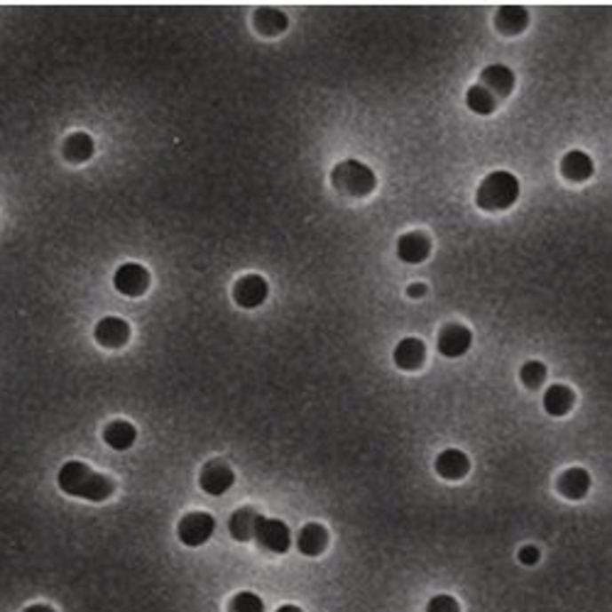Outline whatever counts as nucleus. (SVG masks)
Segmentation results:
<instances>
[{
	"label": "nucleus",
	"mask_w": 612,
	"mask_h": 612,
	"mask_svg": "<svg viewBox=\"0 0 612 612\" xmlns=\"http://www.w3.org/2000/svg\"><path fill=\"white\" fill-rule=\"evenodd\" d=\"M57 482L67 495L89 502L108 500L115 490V485L108 475L93 473L86 463L81 461L64 463L60 468V475H57Z\"/></svg>",
	"instance_id": "nucleus-1"
},
{
	"label": "nucleus",
	"mask_w": 612,
	"mask_h": 612,
	"mask_svg": "<svg viewBox=\"0 0 612 612\" xmlns=\"http://www.w3.org/2000/svg\"><path fill=\"white\" fill-rule=\"evenodd\" d=\"M520 199V181L510 171H492L478 187L475 203L482 211H505Z\"/></svg>",
	"instance_id": "nucleus-2"
},
{
	"label": "nucleus",
	"mask_w": 612,
	"mask_h": 612,
	"mask_svg": "<svg viewBox=\"0 0 612 612\" xmlns=\"http://www.w3.org/2000/svg\"><path fill=\"white\" fill-rule=\"evenodd\" d=\"M331 181L336 189L346 196H368L375 189V171L358 160H346L336 164L331 171Z\"/></svg>",
	"instance_id": "nucleus-3"
},
{
	"label": "nucleus",
	"mask_w": 612,
	"mask_h": 612,
	"mask_svg": "<svg viewBox=\"0 0 612 612\" xmlns=\"http://www.w3.org/2000/svg\"><path fill=\"white\" fill-rule=\"evenodd\" d=\"M213 532H216V520H213L209 513L187 514L179 522V529H177L179 542L184 544V546H191V549L203 546V544L211 539Z\"/></svg>",
	"instance_id": "nucleus-4"
},
{
	"label": "nucleus",
	"mask_w": 612,
	"mask_h": 612,
	"mask_svg": "<svg viewBox=\"0 0 612 612\" xmlns=\"http://www.w3.org/2000/svg\"><path fill=\"white\" fill-rule=\"evenodd\" d=\"M255 542L260 544L265 552L287 553L291 546V532L282 520L260 517V524L255 529Z\"/></svg>",
	"instance_id": "nucleus-5"
},
{
	"label": "nucleus",
	"mask_w": 612,
	"mask_h": 612,
	"mask_svg": "<svg viewBox=\"0 0 612 612\" xmlns=\"http://www.w3.org/2000/svg\"><path fill=\"white\" fill-rule=\"evenodd\" d=\"M267 294H270V287H267V282L260 274H245L233 287V299L242 309H258V306H262L265 299H267Z\"/></svg>",
	"instance_id": "nucleus-6"
},
{
	"label": "nucleus",
	"mask_w": 612,
	"mask_h": 612,
	"mask_svg": "<svg viewBox=\"0 0 612 612\" xmlns=\"http://www.w3.org/2000/svg\"><path fill=\"white\" fill-rule=\"evenodd\" d=\"M113 284L125 297H142L150 287V272L145 270L142 265H138V262H125L115 272Z\"/></svg>",
	"instance_id": "nucleus-7"
},
{
	"label": "nucleus",
	"mask_w": 612,
	"mask_h": 612,
	"mask_svg": "<svg viewBox=\"0 0 612 612\" xmlns=\"http://www.w3.org/2000/svg\"><path fill=\"white\" fill-rule=\"evenodd\" d=\"M233 482H235V475H233L231 465H226L223 461L206 463L199 475L201 490L206 492V495H213V497H219L223 492L231 490Z\"/></svg>",
	"instance_id": "nucleus-8"
},
{
	"label": "nucleus",
	"mask_w": 612,
	"mask_h": 612,
	"mask_svg": "<svg viewBox=\"0 0 612 612\" xmlns=\"http://www.w3.org/2000/svg\"><path fill=\"white\" fill-rule=\"evenodd\" d=\"M473 343L471 329H465L461 323H449L441 333H439V353L443 358H461L468 353Z\"/></svg>",
	"instance_id": "nucleus-9"
},
{
	"label": "nucleus",
	"mask_w": 612,
	"mask_h": 612,
	"mask_svg": "<svg viewBox=\"0 0 612 612\" xmlns=\"http://www.w3.org/2000/svg\"><path fill=\"white\" fill-rule=\"evenodd\" d=\"M93 336L103 348H123L131 341V323L125 319H118V316H106L99 322Z\"/></svg>",
	"instance_id": "nucleus-10"
},
{
	"label": "nucleus",
	"mask_w": 612,
	"mask_h": 612,
	"mask_svg": "<svg viewBox=\"0 0 612 612\" xmlns=\"http://www.w3.org/2000/svg\"><path fill=\"white\" fill-rule=\"evenodd\" d=\"M433 468H436V473L441 475L443 481H461L471 471V458L463 451H458V449H446L443 453H439Z\"/></svg>",
	"instance_id": "nucleus-11"
},
{
	"label": "nucleus",
	"mask_w": 612,
	"mask_h": 612,
	"mask_svg": "<svg viewBox=\"0 0 612 612\" xmlns=\"http://www.w3.org/2000/svg\"><path fill=\"white\" fill-rule=\"evenodd\" d=\"M432 252V241L424 235V233H404L400 241H397V255H400L401 262H409V265H419L429 258Z\"/></svg>",
	"instance_id": "nucleus-12"
},
{
	"label": "nucleus",
	"mask_w": 612,
	"mask_h": 612,
	"mask_svg": "<svg viewBox=\"0 0 612 612\" xmlns=\"http://www.w3.org/2000/svg\"><path fill=\"white\" fill-rule=\"evenodd\" d=\"M556 488L561 492L566 500H583L588 490H591V475L583 468H568L559 475Z\"/></svg>",
	"instance_id": "nucleus-13"
},
{
	"label": "nucleus",
	"mask_w": 612,
	"mask_h": 612,
	"mask_svg": "<svg viewBox=\"0 0 612 612\" xmlns=\"http://www.w3.org/2000/svg\"><path fill=\"white\" fill-rule=\"evenodd\" d=\"M481 86L490 91L492 96H507L514 89V74L510 67L505 64H490L488 69H482Z\"/></svg>",
	"instance_id": "nucleus-14"
},
{
	"label": "nucleus",
	"mask_w": 612,
	"mask_h": 612,
	"mask_svg": "<svg viewBox=\"0 0 612 612\" xmlns=\"http://www.w3.org/2000/svg\"><path fill=\"white\" fill-rule=\"evenodd\" d=\"M260 517L262 514L255 513L252 507L235 510L231 514V520H228V532H231L233 539L235 542H250V539H255V529L260 524Z\"/></svg>",
	"instance_id": "nucleus-15"
},
{
	"label": "nucleus",
	"mask_w": 612,
	"mask_h": 612,
	"mask_svg": "<svg viewBox=\"0 0 612 612\" xmlns=\"http://www.w3.org/2000/svg\"><path fill=\"white\" fill-rule=\"evenodd\" d=\"M426 358V348L419 338H404L394 348V365L400 370H419Z\"/></svg>",
	"instance_id": "nucleus-16"
},
{
	"label": "nucleus",
	"mask_w": 612,
	"mask_h": 612,
	"mask_svg": "<svg viewBox=\"0 0 612 612\" xmlns=\"http://www.w3.org/2000/svg\"><path fill=\"white\" fill-rule=\"evenodd\" d=\"M495 25L502 35H520L529 25V12L522 5H502L495 15Z\"/></svg>",
	"instance_id": "nucleus-17"
},
{
	"label": "nucleus",
	"mask_w": 612,
	"mask_h": 612,
	"mask_svg": "<svg viewBox=\"0 0 612 612\" xmlns=\"http://www.w3.org/2000/svg\"><path fill=\"white\" fill-rule=\"evenodd\" d=\"M326 544H329V532H326V527L319 522L306 524L299 532V536H297V549H299L304 556H319V553H323V549H326Z\"/></svg>",
	"instance_id": "nucleus-18"
},
{
	"label": "nucleus",
	"mask_w": 612,
	"mask_h": 612,
	"mask_svg": "<svg viewBox=\"0 0 612 612\" xmlns=\"http://www.w3.org/2000/svg\"><path fill=\"white\" fill-rule=\"evenodd\" d=\"M135 439H138V429L123 419H115L103 429V441L108 443L113 451H128V449H132Z\"/></svg>",
	"instance_id": "nucleus-19"
},
{
	"label": "nucleus",
	"mask_w": 612,
	"mask_h": 612,
	"mask_svg": "<svg viewBox=\"0 0 612 612\" xmlns=\"http://www.w3.org/2000/svg\"><path fill=\"white\" fill-rule=\"evenodd\" d=\"M252 22H255V30L267 35V37L282 35V32L290 28V18L282 11H277V8H260V11L252 15Z\"/></svg>",
	"instance_id": "nucleus-20"
},
{
	"label": "nucleus",
	"mask_w": 612,
	"mask_h": 612,
	"mask_svg": "<svg viewBox=\"0 0 612 612\" xmlns=\"http://www.w3.org/2000/svg\"><path fill=\"white\" fill-rule=\"evenodd\" d=\"M573 401H576V394H573L571 387L552 385L546 390V394H544V409L552 414V417H563V414L571 412Z\"/></svg>",
	"instance_id": "nucleus-21"
},
{
	"label": "nucleus",
	"mask_w": 612,
	"mask_h": 612,
	"mask_svg": "<svg viewBox=\"0 0 612 612\" xmlns=\"http://www.w3.org/2000/svg\"><path fill=\"white\" fill-rule=\"evenodd\" d=\"M561 174L568 181H585L592 174V160L581 150L568 152L561 160Z\"/></svg>",
	"instance_id": "nucleus-22"
},
{
	"label": "nucleus",
	"mask_w": 612,
	"mask_h": 612,
	"mask_svg": "<svg viewBox=\"0 0 612 612\" xmlns=\"http://www.w3.org/2000/svg\"><path fill=\"white\" fill-rule=\"evenodd\" d=\"M93 138H91L89 132H71L69 138L64 140V157L69 162H76V164H81V162L91 160V155H93Z\"/></svg>",
	"instance_id": "nucleus-23"
},
{
	"label": "nucleus",
	"mask_w": 612,
	"mask_h": 612,
	"mask_svg": "<svg viewBox=\"0 0 612 612\" xmlns=\"http://www.w3.org/2000/svg\"><path fill=\"white\" fill-rule=\"evenodd\" d=\"M465 103H468V108H471L473 113H478V115H490L492 111H495V96H492L490 91L485 89V86H473V89H468V93H465Z\"/></svg>",
	"instance_id": "nucleus-24"
},
{
	"label": "nucleus",
	"mask_w": 612,
	"mask_h": 612,
	"mask_svg": "<svg viewBox=\"0 0 612 612\" xmlns=\"http://www.w3.org/2000/svg\"><path fill=\"white\" fill-rule=\"evenodd\" d=\"M520 378H522L524 387L536 390V387H539V385L546 380V365H544V362H539V361L524 362L522 370H520Z\"/></svg>",
	"instance_id": "nucleus-25"
},
{
	"label": "nucleus",
	"mask_w": 612,
	"mask_h": 612,
	"mask_svg": "<svg viewBox=\"0 0 612 612\" xmlns=\"http://www.w3.org/2000/svg\"><path fill=\"white\" fill-rule=\"evenodd\" d=\"M228 612H265V602L255 592H238L228 605Z\"/></svg>",
	"instance_id": "nucleus-26"
},
{
	"label": "nucleus",
	"mask_w": 612,
	"mask_h": 612,
	"mask_svg": "<svg viewBox=\"0 0 612 612\" xmlns=\"http://www.w3.org/2000/svg\"><path fill=\"white\" fill-rule=\"evenodd\" d=\"M426 612H461V605L451 595H436L426 605Z\"/></svg>",
	"instance_id": "nucleus-27"
},
{
	"label": "nucleus",
	"mask_w": 612,
	"mask_h": 612,
	"mask_svg": "<svg viewBox=\"0 0 612 612\" xmlns=\"http://www.w3.org/2000/svg\"><path fill=\"white\" fill-rule=\"evenodd\" d=\"M520 561H522L524 566L539 563V549H536V546H522V549H520Z\"/></svg>",
	"instance_id": "nucleus-28"
},
{
	"label": "nucleus",
	"mask_w": 612,
	"mask_h": 612,
	"mask_svg": "<svg viewBox=\"0 0 612 612\" xmlns=\"http://www.w3.org/2000/svg\"><path fill=\"white\" fill-rule=\"evenodd\" d=\"M407 294H409L412 299H422L424 294H426V284H422V282H419V284H412V287L407 290Z\"/></svg>",
	"instance_id": "nucleus-29"
},
{
	"label": "nucleus",
	"mask_w": 612,
	"mask_h": 612,
	"mask_svg": "<svg viewBox=\"0 0 612 612\" xmlns=\"http://www.w3.org/2000/svg\"><path fill=\"white\" fill-rule=\"evenodd\" d=\"M25 612H54L50 605H30Z\"/></svg>",
	"instance_id": "nucleus-30"
},
{
	"label": "nucleus",
	"mask_w": 612,
	"mask_h": 612,
	"mask_svg": "<svg viewBox=\"0 0 612 612\" xmlns=\"http://www.w3.org/2000/svg\"><path fill=\"white\" fill-rule=\"evenodd\" d=\"M274 612H304L301 608H297V605H282V608H277Z\"/></svg>",
	"instance_id": "nucleus-31"
}]
</instances>
